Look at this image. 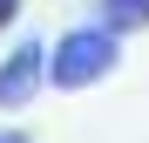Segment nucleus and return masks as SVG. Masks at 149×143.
Instances as JSON below:
<instances>
[{
  "label": "nucleus",
  "mask_w": 149,
  "mask_h": 143,
  "mask_svg": "<svg viewBox=\"0 0 149 143\" xmlns=\"http://www.w3.org/2000/svg\"><path fill=\"white\" fill-rule=\"evenodd\" d=\"M115 61H122V34L115 27H74L54 41V55H47V82L54 89H95V82H109L115 75Z\"/></svg>",
  "instance_id": "nucleus-1"
},
{
  "label": "nucleus",
  "mask_w": 149,
  "mask_h": 143,
  "mask_svg": "<svg viewBox=\"0 0 149 143\" xmlns=\"http://www.w3.org/2000/svg\"><path fill=\"white\" fill-rule=\"evenodd\" d=\"M47 55H54V48L20 41L7 61H0V109H27V102H34V89L47 82Z\"/></svg>",
  "instance_id": "nucleus-2"
},
{
  "label": "nucleus",
  "mask_w": 149,
  "mask_h": 143,
  "mask_svg": "<svg viewBox=\"0 0 149 143\" xmlns=\"http://www.w3.org/2000/svg\"><path fill=\"white\" fill-rule=\"evenodd\" d=\"M102 27H115V34H142L149 27V0H102Z\"/></svg>",
  "instance_id": "nucleus-3"
},
{
  "label": "nucleus",
  "mask_w": 149,
  "mask_h": 143,
  "mask_svg": "<svg viewBox=\"0 0 149 143\" xmlns=\"http://www.w3.org/2000/svg\"><path fill=\"white\" fill-rule=\"evenodd\" d=\"M14 20H20V0H0V34H7Z\"/></svg>",
  "instance_id": "nucleus-4"
},
{
  "label": "nucleus",
  "mask_w": 149,
  "mask_h": 143,
  "mask_svg": "<svg viewBox=\"0 0 149 143\" xmlns=\"http://www.w3.org/2000/svg\"><path fill=\"white\" fill-rule=\"evenodd\" d=\"M0 143H34V136L27 130H0Z\"/></svg>",
  "instance_id": "nucleus-5"
}]
</instances>
